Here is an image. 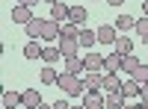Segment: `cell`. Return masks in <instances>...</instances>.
<instances>
[{
  "instance_id": "1",
  "label": "cell",
  "mask_w": 148,
  "mask_h": 109,
  "mask_svg": "<svg viewBox=\"0 0 148 109\" xmlns=\"http://www.w3.org/2000/svg\"><path fill=\"white\" fill-rule=\"evenodd\" d=\"M59 89H62L68 97H77V94H86V86H83V80L77 77V74H59V83H56Z\"/></svg>"
},
{
  "instance_id": "2",
  "label": "cell",
  "mask_w": 148,
  "mask_h": 109,
  "mask_svg": "<svg viewBox=\"0 0 148 109\" xmlns=\"http://www.w3.org/2000/svg\"><path fill=\"white\" fill-rule=\"evenodd\" d=\"M83 86H86V91H104V71H86Z\"/></svg>"
},
{
  "instance_id": "3",
  "label": "cell",
  "mask_w": 148,
  "mask_h": 109,
  "mask_svg": "<svg viewBox=\"0 0 148 109\" xmlns=\"http://www.w3.org/2000/svg\"><path fill=\"white\" fill-rule=\"evenodd\" d=\"M68 15H71V6L65 3V0H59V3H51V21L62 24V21H68Z\"/></svg>"
},
{
  "instance_id": "4",
  "label": "cell",
  "mask_w": 148,
  "mask_h": 109,
  "mask_svg": "<svg viewBox=\"0 0 148 109\" xmlns=\"http://www.w3.org/2000/svg\"><path fill=\"white\" fill-rule=\"evenodd\" d=\"M116 39H119L116 24H113V27H110V24H101V27H98V41H101V44H116Z\"/></svg>"
},
{
  "instance_id": "5",
  "label": "cell",
  "mask_w": 148,
  "mask_h": 109,
  "mask_svg": "<svg viewBox=\"0 0 148 109\" xmlns=\"http://www.w3.org/2000/svg\"><path fill=\"white\" fill-rule=\"evenodd\" d=\"M33 18H36V15H33V9H30V6H15V9H12V21L21 24V27H27Z\"/></svg>"
},
{
  "instance_id": "6",
  "label": "cell",
  "mask_w": 148,
  "mask_h": 109,
  "mask_svg": "<svg viewBox=\"0 0 148 109\" xmlns=\"http://www.w3.org/2000/svg\"><path fill=\"white\" fill-rule=\"evenodd\" d=\"M83 106H86V109H107L104 94H101V91H86V94H83Z\"/></svg>"
},
{
  "instance_id": "7",
  "label": "cell",
  "mask_w": 148,
  "mask_h": 109,
  "mask_svg": "<svg viewBox=\"0 0 148 109\" xmlns=\"http://www.w3.org/2000/svg\"><path fill=\"white\" fill-rule=\"evenodd\" d=\"M80 39H59V50H62V56L68 59V56H77L80 53Z\"/></svg>"
},
{
  "instance_id": "8",
  "label": "cell",
  "mask_w": 148,
  "mask_h": 109,
  "mask_svg": "<svg viewBox=\"0 0 148 109\" xmlns=\"http://www.w3.org/2000/svg\"><path fill=\"white\" fill-rule=\"evenodd\" d=\"M59 35H62V27H59L56 21L47 18L45 21V30H42V41H53V39H59Z\"/></svg>"
},
{
  "instance_id": "9",
  "label": "cell",
  "mask_w": 148,
  "mask_h": 109,
  "mask_svg": "<svg viewBox=\"0 0 148 109\" xmlns=\"http://www.w3.org/2000/svg\"><path fill=\"white\" fill-rule=\"evenodd\" d=\"M83 62H86V71H104V56L101 53H95V50H89L83 56Z\"/></svg>"
},
{
  "instance_id": "10",
  "label": "cell",
  "mask_w": 148,
  "mask_h": 109,
  "mask_svg": "<svg viewBox=\"0 0 148 109\" xmlns=\"http://www.w3.org/2000/svg\"><path fill=\"white\" fill-rule=\"evenodd\" d=\"M18 103H24V94H18V91H3V97H0V109H15Z\"/></svg>"
},
{
  "instance_id": "11",
  "label": "cell",
  "mask_w": 148,
  "mask_h": 109,
  "mask_svg": "<svg viewBox=\"0 0 148 109\" xmlns=\"http://www.w3.org/2000/svg\"><path fill=\"white\" fill-rule=\"evenodd\" d=\"M119 91L125 94V100H130V97H136V94L142 91V86H139V83L130 77V80H125V83H121V89H119Z\"/></svg>"
},
{
  "instance_id": "12",
  "label": "cell",
  "mask_w": 148,
  "mask_h": 109,
  "mask_svg": "<svg viewBox=\"0 0 148 109\" xmlns=\"http://www.w3.org/2000/svg\"><path fill=\"white\" fill-rule=\"evenodd\" d=\"M42 30H45V18H33L27 27H24V32H27L33 41H36V39H42Z\"/></svg>"
},
{
  "instance_id": "13",
  "label": "cell",
  "mask_w": 148,
  "mask_h": 109,
  "mask_svg": "<svg viewBox=\"0 0 148 109\" xmlns=\"http://www.w3.org/2000/svg\"><path fill=\"white\" fill-rule=\"evenodd\" d=\"M65 71L80 77V74H86V62H83L80 56H68V59H65Z\"/></svg>"
},
{
  "instance_id": "14",
  "label": "cell",
  "mask_w": 148,
  "mask_h": 109,
  "mask_svg": "<svg viewBox=\"0 0 148 109\" xmlns=\"http://www.w3.org/2000/svg\"><path fill=\"white\" fill-rule=\"evenodd\" d=\"M121 53H110V56H104V71H110V74H119L121 71Z\"/></svg>"
},
{
  "instance_id": "15",
  "label": "cell",
  "mask_w": 148,
  "mask_h": 109,
  "mask_svg": "<svg viewBox=\"0 0 148 109\" xmlns=\"http://www.w3.org/2000/svg\"><path fill=\"white\" fill-rule=\"evenodd\" d=\"M104 103H107V109H121L127 100H125V94H121V91H107V94H104Z\"/></svg>"
},
{
  "instance_id": "16",
  "label": "cell",
  "mask_w": 148,
  "mask_h": 109,
  "mask_svg": "<svg viewBox=\"0 0 148 109\" xmlns=\"http://www.w3.org/2000/svg\"><path fill=\"white\" fill-rule=\"evenodd\" d=\"M21 94H24V106H27V109H39L42 106V94L36 91V89H27V91H21Z\"/></svg>"
},
{
  "instance_id": "17",
  "label": "cell",
  "mask_w": 148,
  "mask_h": 109,
  "mask_svg": "<svg viewBox=\"0 0 148 109\" xmlns=\"http://www.w3.org/2000/svg\"><path fill=\"white\" fill-rule=\"evenodd\" d=\"M86 18H89V12H86L83 6H71V15H68V21H71V24H77V27H86Z\"/></svg>"
},
{
  "instance_id": "18",
  "label": "cell",
  "mask_w": 148,
  "mask_h": 109,
  "mask_svg": "<svg viewBox=\"0 0 148 109\" xmlns=\"http://www.w3.org/2000/svg\"><path fill=\"white\" fill-rule=\"evenodd\" d=\"M39 80L45 83V86H56V83H59V74L53 71V65H45L42 74H39Z\"/></svg>"
},
{
  "instance_id": "19",
  "label": "cell",
  "mask_w": 148,
  "mask_h": 109,
  "mask_svg": "<svg viewBox=\"0 0 148 109\" xmlns=\"http://www.w3.org/2000/svg\"><path fill=\"white\" fill-rule=\"evenodd\" d=\"M121 83H125V80H119V74H110V71H104V91H119Z\"/></svg>"
},
{
  "instance_id": "20",
  "label": "cell",
  "mask_w": 148,
  "mask_h": 109,
  "mask_svg": "<svg viewBox=\"0 0 148 109\" xmlns=\"http://www.w3.org/2000/svg\"><path fill=\"white\" fill-rule=\"evenodd\" d=\"M116 53H121V56L133 53V41H130V35H119V39H116Z\"/></svg>"
},
{
  "instance_id": "21",
  "label": "cell",
  "mask_w": 148,
  "mask_h": 109,
  "mask_svg": "<svg viewBox=\"0 0 148 109\" xmlns=\"http://www.w3.org/2000/svg\"><path fill=\"white\" fill-rule=\"evenodd\" d=\"M136 27V18H130V15H119L116 18V30L119 32H127V30H133Z\"/></svg>"
},
{
  "instance_id": "22",
  "label": "cell",
  "mask_w": 148,
  "mask_h": 109,
  "mask_svg": "<svg viewBox=\"0 0 148 109\" xmlns=\"http://www.w3.org/2000/svg\"><path fill=\"white\" fill-rule=\"evenodd\" d=\"M95 41H98V30L83 27V30H80V44H83V47H92Z\"/></svg>"
},
{
  "instance_id": "23",
  "label": "cell",
  "mask_w": 148,
  "mask_h": 109,
  "mask_svg": "<svg viewBox=\"0 0 148 109\" xmlns=\"http://www.w3.org/2000/svg\"><path fill=\"white\" fill-rule=\"evenodd\" d=\"M142 62H139V59L136 56H133V53H127L125 59H121V71H125V74H133V71H136Z\"/></svg>"
},
{
  "instance_id": "24",
  "label": "cell",
  "mask_w": 148,
  "mask_h": 109,
  "mask_svg": "<svg viewBox=\"0 0 148 109\" xmlns=\"http://www.w3.org/2000/svg\"><path fill=\"white\" fill-rule=\"evenodd\" d=\"M80 30L83 27H77V24H62V35H59V39H80Z\"/></svg>"
},
{
  "instance_id": "25",
  "label": "cell",
  "mask_w": 148,
  "mask_h": 109,
  "mask_svg": "<svg viewBox=\"0 0 148 109\" xmlns=\"http://www.w3.org/2000/svg\"><path fill=\"white\" fill-rule=\"evenodd\" d=\"M42 50H45V47L39 41H30L27 47H24V56H27V59H42Z\"/></svg>"
},
{
  "instance_id": "26",
  "label": "cell",
  "mask_w": 148,
  "mask_h": 109,
  "mask_svg": "<svg viewBox=\"0 0 148 109\" xmlns=\"http://www.w3.org/2000/svg\"><path fill=\"white\" fill-rule=\"evenodd\" d=\"M59 56H62V50H59V47H45V50H42V59H45L47 65H53Z\"/></svg>"
},
{
  "instance_id": "27",
  "label": "cell",
  "mask_w": 148,
  "mask_h": 109,
  "mask_svg": "<svg viewBox=\"0 0 148 109\" xmlns=\"http://www.w3.org/2000/svg\"><path fill=\"white\" fill-rule=\"evenodd\" d=\"M133 80H136L139 83V86H145V83H148V65H139L136 71H133V74H130Z\"/></svg>"
},
{
  "instance_id": "28",
  "label": "cell",
  "mask_w": 148,
  "mask_h": 109,
  "mask_svg": "<svg viewBox=\"0 0 148 109\" xmlns=\"http://www.w3.org/2000/svg\"><path fill=\"white\" fill-rule=\"evenodd\" d=\"M133 30H136V32H139V39H142V41L148 44V18H139V21H136V27H133Z\"/></svg>"
},
{
  "instance_id": "29",
  "label": "cell",
  "mask_w": 148,
  "mask_h": 109,
  "mask_svg": "<svg viewBox=\"0 0 148 109\" xmlns=\"http://www.w3.org/2000/svg\"><path fill=\"white\" fill-rule=\"evenodd\" d=\"M18 6H30V9H36V3H42V0H15Z\"/></svg>"
},
{
  "instance_id": "30",
  "label": "cell",
  "mask_w": 148,
  "mask_h": 109,
  "mask_svg": "<svg viewBox=\"0 0 148 109\" xmlns=\"http://www.w3.org/2000/svg\"><path fill=\"white\" fill-rule=\"evenodd\" d=\"M53 109H71V103H68V100H56Z\"/></svg>"
},
{
  "instance_id": "31",
  "label": "cell",
  "mask_w": 148,
  "mask_h": 109,
  "mask_svg": "<svg viewBox=\"0 0 148 109\" xmlns=\"http://www.w3.org/2000/svg\"><path fill=\"white\" fill-rule=\"evenodd\" d=\"M139 97H142V100H148V83L142 86V91H139Z\"/></svg>"
},
{
  "instance_id": "32",
  "label": "cell",
  "mask_w": 148,
  "mask_h": 109,
  "mask_svg": "<svg viewBox=\"0 0 148 109\" xmlns=\"http://www.w3.org/2000/svg\"><path fill=\"white\" fill-rule=\"evenodd\" d=\"M121 109H139V103H125Z\"/></svg>"
},
{
  "instance_id": "33",
  "label": "cell",
  "mask_w": 148,
  "mask_h": 109,
  "mask_svg": "<svg viewBox=\"0 0 148 109\" xmlns=\"http://www.w3.org/2000/svg\"><path fill=\"white\" fill-rule=\"evenodd\" d=\"M107 3H110V6H121V3H125V0H107Z\"/></svg>"
},
{
  "instance_id": "34",
  "label": "cell",
  "mask_w": 148,
  "mask_h": 109,
  "mask_svg": "<svg viewBox=\"0 0 148 109\" xmlns=\"http://www.w3.org/2000/svg\"><path fill=\"white\" fill-rule=\"evenodd\" d=\"M142 12H145V18H148V0H145V3H142Z\"/></svg>"
},
{
  "instance_id": "35",
  "label": "cell",
  "mask_w": 148,
  "mask_h": 109,
  "mask_svg": "<svg viewBox=\"0 0 148 109\" xmlns=\"http://www.w3.org/2000/svg\"><path fill=\"white\" fill-rule=\"evenodd\" d=\"M139 109H148V100H142V103H139Z\"/></svg>"
},
{
  "instance_id": "36",
  "label": "cell",
  "mask_w": 148,
  "mask_h": 109,
  "mask_svg": "<svg viewBox=\"0 0 148 109\" xmlns=\"http://www.w3.org/2000/svg\"><path fill=\"white\" fill-rule=\"evenodd\" d=\"M39 109H53V106H47V103H42V106H39Z\"/></svg>"
},
{
  "instance_id": "37",
  "label": "cell",
  "mask_w": 148,
  "mask_h": 109,
  "mask_svg": "<svg viewBox=\"0 0 148 109\" xmlns=\"http://www.w3.org/2000/svg\"><path fill=\"white\" fill-rule=\"evenodd\" d=\"M45 3H59V0H45Z\"/></svg>"
},
{
  "instance_id": "38",
  "label": "cell",
  "mask_w": 148,
  "mask_h": 109,
  "mask_svg": "<svg viewBox=\"0 0 148 109\" xmlns=\"http://www.w3.org/2000/svg\"><path fill=\"white\" fill-rule=\"evenodd\" d=\"M71 109H86V106H71Z\"/></svg>"
},
{
  "instance_id": "39",
  "label": "cell",
  "mask_w": 148,
  "mask_h": 109,
  "mask_svg": "<svg viewBox=\"0 0 148 109\" xmlns=\"http://www.w3.org/2000/svg\"><path fill=\"white\" fill-rule=\"evenodd\" d=\"M89 3H95V0H89Z\"/></svg>"
},
{
  "instance_id": "40",
  "label": "cell",
  "mask_w": 148,
  "mask_h": 109,
  "mask_svg": "<svg viewBox=\"0 0 148 109\" xmlns=\"http://www.w3.org/2000/svg\"><path fill=\"white\" fill-rule=\"evenodd\" d=\"M24 109H27V106H24Z\"/></svg>"
},
{
  "instance_id": "41",
  "label": "cell",
  "mask_w": 148,
  "mask_h": 109,
  "mask_svg": "<svg viewBox=\"0 0 148 109\" xmlns=\"http://www.w3.org/2000/svg\"><path fill=\"white\" fill-rule=\"evenodd\" d=\"M145 65H148V62H145Z\"/></svg>"
}]
</instances>
